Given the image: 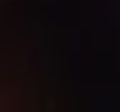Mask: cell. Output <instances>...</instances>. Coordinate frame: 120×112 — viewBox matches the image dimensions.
I'll return each instance as SVG.
<instances>
[]
</instances>
